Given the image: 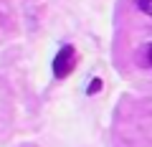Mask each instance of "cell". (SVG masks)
<instances>
[{"label": "cell", "mask_w": 152, "mask_h": 147, "mask_svg": "<svg viewBox=\"0 0 152 147\" xmlns=\"http://www.w3.org/2000/svg\"><path fill=\"white\" fill-rule=\"evenodd\" d=\"M99 89H102V79H94V81L89 84V89H86V94H96Z\"/></svg>", "instance_id": "obj_3"}, {"label": "cell", "mask_w": 152, "mask_h": 147, "mask_svg": "<svg viewBox=\"0 0 152 147\" xmlns=\"http://www.w3.org/2000/svg\"><path fill=\"white\" fill-rule=\"evenodd\" d=\"M137 5H140V10L145 13V15L152 18V0H137Z\"/></svg>", "instance_id": "obj_2"}, {"label": "cell", "mask_w": 152, "mask_h": 147, "mask_svg": "<svg viewBox=\"0 0 152 147\" xmlns=\"http://www.w3.org/2000/svg\"><path fill=\"white\" fill-rule=\"evenodd\" d=\"M76 48L74 46H64V48L58 51V53H56V59H53V76L58 79H66L71 74V71L76 69Z\"/></svg>", "instance_id": "obj_1"}, {"label": "cell", "mask_w": 152, "mask_h": 147, "mask_svg": "<svg viewBox=\"0 0 152 147\" xmlns=\"http://www.w3.org/2000/svg\"><path fill=\"white\" fill-rule=\"evenodd\" d=\"M150 66H152V48H150Z\"/></svg>", "instance_id": "obj_4"}]
</instances>
